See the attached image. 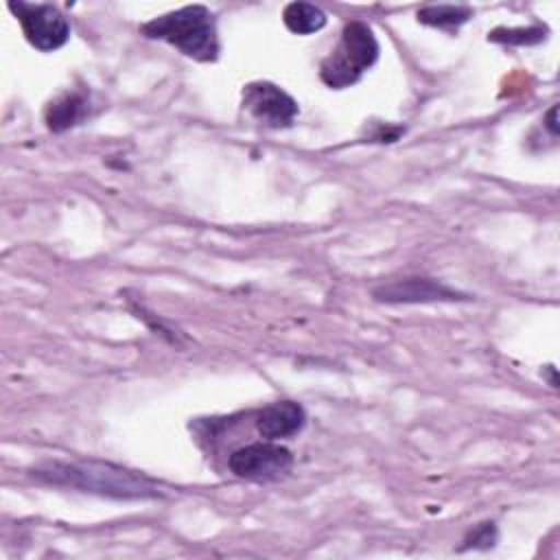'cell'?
I'll use <instances>...</instances> for the list:
<instances>
[{
  "label": "cell",
  "mask_w": 560,
  "mask_h": 560,
  "mask_svg": "<svg viewBox=\"0 0 560 560\" xmlns=\"http://www.w3.org/2000/svg\"><path fill=\"white\" fill-rule=\"evenodd\" d=\"M228 464L236 477L267 483L282 479L291 470L293 455L289 448L273 444V440H267L236 448L230 455Z\"/></svg>",
  "instance_id": "277c9868"
},
{
  "label": "cell",
  "mask_w": 560,
  "mask_h": 560,
  "mask_svg": "<svg viewBox=\"0 0 560 560\" xmlns=\"http://www.w3.org/2000/svg\"><path fill=\"white\" fill-rule=\"evenodd\" d=\"M243 107L252 118L271 129L289 127L298 116V103L282 88L269 81H254L245 85Z\"/></svg>",
  "instance_id": "8992f818"
},
{
  "label": "cell",
  "mask_w": 560,
  "mask_h": 560,
  "mask_svg": "<svg viewBox=\"0 0 560 560\" xmlns=\"http://www.w3.org/2000/svg\"><path fill=\"white\" fill-rule=\"evenodd\" d=\"M374 300L387 304H418V302H455L468 295L433 280V278H402L374 289Z\"/></svg>",
  "instance_id": "52a82bcc"
},
{
  "label": "cell",
  "mask_w": 560,
  "mask_h": 560,
  "mask_svg": "<svg viewBox=\"0 0 560 560\" xmlns=\"http://www.w3.org/2000/svg\"><path fill=\"white\" fill-rule=\"evenodd\" d=\"M33 475L35 479L50 486L74 488L114 499H155L162 494L158 483L147 475L96 459L46 462L33 468Z\"/></svg>",
  "instance_id": "6da1fadb"
},
{
  "label": "cell",
  "mask_w": 560,
  "mask_h": 560,
  "mask_svg": "<svg viewBox=\"0 0 560 560\" xmlns=\"http://www.w3.org/2000/svg\"><path fill=\"white\" fill-rule=\"evenodd\" d=\"M556 114H558V107L553 105L547 114V129L551 131V136H558V122H556Z\"/></svg>",
  "instance_id": "5bb4252c"
},
{
  "label": "cell",
  "mask_w": 560,
  "mask_h": 560,
  "mask_svg": "<svg viewBox=\"0 0 560 560\" xmlns=\"http://www.w3.org/2000/svg\"><path fill=\"white\" fill-rule=\"evenodd\" d=\"M472 18V9L464 4H429L418 11V20L438 28H457Z\"/></svg>",
  "instance_id": "8fae6325"
},
{
  "label": "cell",
  "mask_w": 560,
  "mask_h": 560,
  "mask_svg": "<svg viewBox=\"0 0 560 560\" xmlns=\"http://www.w3.org/2000/svg\"><path fill=\"white\" fill-rule=\"evenodd\" d=\"M378 59V42L365 22H350L341 31L335 50L322 61L319 77L328 88L341 90L361 79Z\"/></svg>",
  "instance_id": "3957f363"
},
{
  "label": "cell",
  "mask_w": 560,
  "mask_h": 560,
  "mask_svg": "<svg viewBox=\"0 0 560 560\" xmlns=\"http://www.w3.org/2000/svg\"><path fill=\"white\" fill-rule=\"evenodd\" d=\"M306 424V411L293 400H278L267 405L256 416V429L265 440L291 438Z\"/></svg>",
  "instance_id": "ba28073f"
},
{
  "label": "cell",
  "mask_w": 560,
  "mask_h": 560,
  "mask_svg": "<svg viewBox=\"0 0 560 560\" xmlns=\"http://www.w3.org/2000/svg\"><path fill=\"white\" fill-rule=\"evenodd\" d=\"M9 9L20 20L28 44L35 46L37 50L52 52L68 42L70 24L57 7L33 4V2H9Z\"/></svg>",
  "instance_id": "5b68a950"
},
{
  "label": "cell",
  "mask_w": 560,
  "mask_h": 560,
  "mask_svg": "<svg viewBox=\"0 0 560 560\" xmlns=\"http://www.w3.org/2000/svg\"><path fill=\"white\" fill-rule=\"evenodd\" d=\"M545 28L532 26V28H497L490 33L492 42L501 44H538L545 39Z\"/></svg>",
  "instance_id": "7c38bea8"
},
{
  "label": "cell",
  "mask_w": 560,
  "mask_h": 560,
  "mask_svg": "<svg viewBox=\"0 0 560 560\" xmlns=\"http://www.w3.org/2000/svg\"><path fill=\"white\" fill-rule=\"evenodd\" d=\"M497 540V529L494 523H481L479 527H475L468 538L464 542H468L466 547H492V542Z\"/></svg>",
  "instance_id": "4fadbf2b"
},
{
  "label": "cell",
  "mask_w": 560,
  "mask_h": 560,
  "mask_svg": "<svg viewBox=\"0 0 560 560\" xmlns=\"http://www.w3.org/2000/svg\"><path fill=\"white\" fill-rule=\"evenodd\" d=\"M282 20L291 33L308 35L326 26V13L308 2H291L282 11Z\"/></svg>",
  "instance_id": "30bf717a"
},
{
  "label": "cell",
  "mask_w": 560,
  "mask_h": 560,
  "mask_svg": "<svg viewBox=\"0 0 560 560\" xmlns=\"http://www.w3.org/2000/svg\"><path fill=\"white\" fill-rule=\"evenodd\" d=\"M90 109V101L81 92H66L48 103L46 107V125L50 131H66L79 125Z\"/></svg>",
  "instance_id": "9c48e42d"
},
{
  "label": "cell",
  "mask_w": 560,
  "mask_h": 560,
  "mask_svg": "<svg viewBox=\"0 0 560 560\" xmlns=\"http://www.w3.org/2000/svg\"><path fill=\"white\" fill-rule=\"evenodd\" d=\"M140 31L151 39L168 42L179 52L197 61H214L219 57L217 22L214 15L201 4L182 7L177 11L153 18L142 24Z\"/></svg>",
  "instance_id": "7a4b0ae2"
}]
</instances>
